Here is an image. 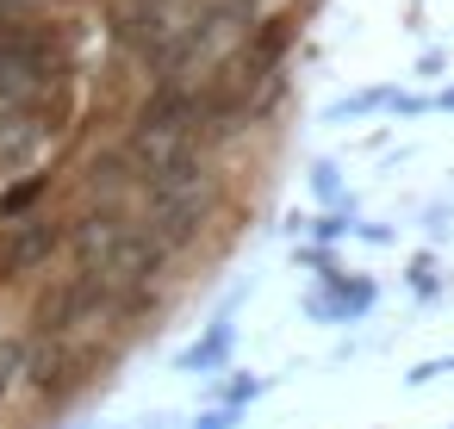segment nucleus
Listing matches in <instances>:
<instances>
[{
    "label": "nucleus",
    "instance_id": "obj_1",
    "mask_svg": "<svg viewBox=\"0 0 454 429\" xmlns=\"http://www.w3.org/2000/svg\"><path fill=\"white\" fill-rule=\"evenodd\" d=\"M106 305H113V286H106L100 274L75 268V274H57V280L38 292V305H32V330L51 336V342H69V336H75L82 324H94Z\"/></svg>",
    "mask_w": 454,
    "mask_h": 429
},
{
    "label": "nucleus",
    "instance_id": "obj_2",
    "mask_svg": "<svg viewBox=\"0 0 454 429\" xmlns=\"http://www.w3.org/2000/svg\"><path fill=\"white\" fill-rule=\"evenodd\" d=\"M57 75V44L32 26L0 20V100L20 106L32 94H44V82Z\"/></svg>",
    "mask_w": 454,
    "mask_h": 429
},
{
    "label": "nucleus",
    "instance_id": "obj_3",
    "mask_svg": "<svg viewBox=\"0 0 454 429\" xmlns=\"http://www.w3.org/2000/svg\"><path fill=\"white\" fill-rule=\"evenodd\" d=\"M206 119V100H200V88H187V82H162L150 100H144V113H137V156L150 150H175V144H187L193 137V125Z\"/></svg>",
    "mask_w": 454,
    "mask_h": 429
},
{
    "label": "nucleus",
    "instance_id": "obj_4",
    "mask_svg": "<svg viewBox=\"0 0 454 429\" xmlns=\"http://www.w3.org/2000/svg\"><path fill=\"white\" fill-rule=\"evenodd\" d=\"M162 261H168V249H162L137 218H131V224H125V230H119L94 261H88V274H100V280L119 292V286H150V280L162 274Z\"/></svg>",
    "mask_w": 454,
    "mask_h": 429
},
{
    "label": "nucleus",
    "instance_id": "obj_5",
    "mask_svg": "<svg viewBox=\"0 0 454 429\" xmlns=\"http://www.w3.org/2000/svg\"><path fill=\"white\" fill-rule=\"evenodd\" d=\"M69 249V224L57 218H13L0 224V280H26L38 268H51V255Z\"/></svg>",
    "mask_w": 454,
    "mask_h": 429
},
{
    "label": "nucleus",
    "instance_id": "obj_6",
    "mask_svg": "<svg viewBox=\"0 0 454 429\" xmlns=\"http://www.w3.org/2000/svg\"><path fill=\"white\" fill-rule=\"evenodd\" d=\"M113 38H119L131 57H144V63L162 69V57H168V44H175V26L162 20L156 0H119V7H113Z\"/></svg>",
    "mask_w": 454,
    "mask_h": 429
},
{
    "label": "nucleus",
    "instance_id": "obj_7",
    "mask_svg": "<svg viewBox=\"0 0 454 429\" xmlns=\"http://www.w3.org/2000/svg\"><path fill=\"white\" fill-rule=\"evenodd\" d=\"M26 379V342L20 336H0V398Z\"/></svg>",
    "mask_w": 454,
    "mask_h": 429
}]
</instances>
